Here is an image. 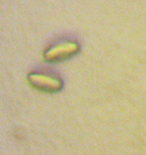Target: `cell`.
I'll use <instances>...</instances> for the list:
<instances>
[{
	"instance_id": "2",
	"label": "cell",
	"mask_w": 146,
	"mask_h": 155,
	"mask_svg": "<svg viewBox=\"0 0 146 155\" xmlns=\"http://www.w3.org/2000/svg\"><path fill=\"white\" fill-rule=\"evenodd\" d=\"M28 81L35 88L44 92H57L62 89L63 82L58 76L35 72L28 75Z\"/></svg>"
},
{
	"instance_id": "1",
	"label": "cell",
	"mask_w": 146,
	"mask_h": 155,
	"mask_svg": "<svg viewBox=\"0 0 146 155\" xmlns=\"http://www.w3.org/2000/svg\"><path fill=\"white\" fill-rule=\"evenodd\" d=\"M79 51L80 46L77 42L65 41V42L58 43L47 49L45 54H44V58L46 61L51 63L62 62V61L68 60L73 56H75Z\"/></svg>"
}]
</instances>
